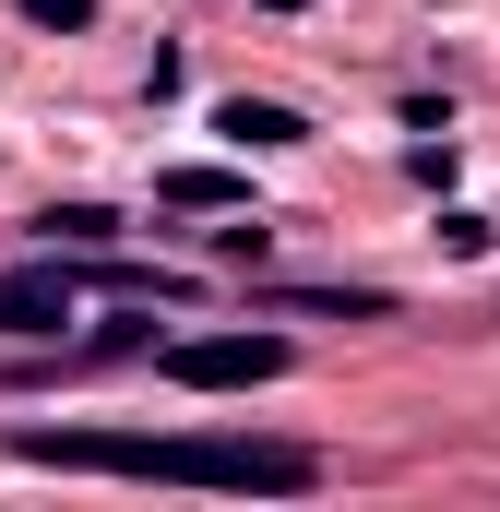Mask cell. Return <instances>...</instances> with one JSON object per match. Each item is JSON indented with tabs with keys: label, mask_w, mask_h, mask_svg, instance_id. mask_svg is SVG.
<instances>
[{
	"label": "cell",
	"mask_w": 500,
	"mask_h": 512,
	"mask_svg": "<svg viewBox=\"0 0 500 512\" xmlns=\"http://www.w3.org/2000/svg\"><path fill=\"white\" fill-rule=\"evenodd\" d=\"M24 465L72 477H155V489H239V501H298L322 489L310 441H250V429H12Z\"/></svg>",
	"instance_id": "1"
},
{
	"label": "cell",
	"mask_w": 500,
	"mask_h": 512,
	"mask_svg": "<svg viewBox=\"0 0 500 512\" xmlns=\"http://www.w3.org/2000/svg\"><path fill=\"white\" fill-rule=\"evenodd\" d=\"M215 131H227L239 155H286L310 120H298V108H274V96H227V108H215Z\"/></svg>",
	"instance_id": "4"
},
{
	"label": "cell",
	"mask_w": 500,
	"mask_h": 512,
	"mask_svg": "<svg viewBox=\"0 0 500 512\" xmlns=\"http://www.w3.org/2000/svg\"><path fill=\"white\" fill-rule=\"evenodd\" d=\"M155 203H167V215H227V203H239V179H227V167H167V179H155Z\"/></svg>",
	"instance_id": "5"
},
{
	"label": "cell",
	"mask_w": 500,
	"mask_h": 512,
	"mask_svg": "<svg viewBox=\"0 0 500 512\" xmlns=\"http://www.w3.org/2000/svg\"><path fill=\"white\" fill-rule=\"evenodd\" d=\"M286 334H179V346H155V370L179 393H262V382H286Z\"/></svg>",
	"instance_id": "2"
},
{
	"label": "cell",
	"mask_w": 500,
	"mask_h": 512,
	"mask_svg": "<svg viewBox=\"0 0 500 512\" xmlns=\"http://www.w3.org/2000/svg\"><path fill=\"white\" fill-rule=\"evenodd\" d=\"M274 12H310V0H274Z\"/></svg>",
	"instance_id": "8"
},
{
	"label": "cell",
	"mask_w": 500,
	"mask_h": 512,
	"mask_svg": "<svg viewBox=\"0 0 500 512\" xmlns=\"http://www.w3.org/2000/svg\"><path fill=\"white\" fill-rule=\"evenodd\" d=\"M24 24H48V36H72V24H96V0H24Z\"/></svg>",
	"instance_id": "7"
},
{
	"label": "cell",
	"mask_w": 500,
	"mask_h": 512,
	"mask_svg": "<svg viewBox=\"0 0 500 512\" xmlns=\"http://www.w3.org/2000/svg\"><path fill=\"white\" fill-rule=\"evenodd\" d=\"M84 310V274L48 251V262H24V274H0V334H24V346H60V322Z\"/></svg>",
	"instance_id": "3"
},
{
	"label": "cell",
	"mask_w": 500,
	"mask_h": 512,
	"mask_svg": "<svg viewBox=\"0 0 500 512\" xmlns=\"http://www.w3.org/2000/svg\"><path fill=\"white\" fill-rule=\"evenodd\" d=\"M36 227H48V251H108V239H120V215H108V203H48Z\"/></svg>",
	"instance_id": "6"
}]
</instances>
